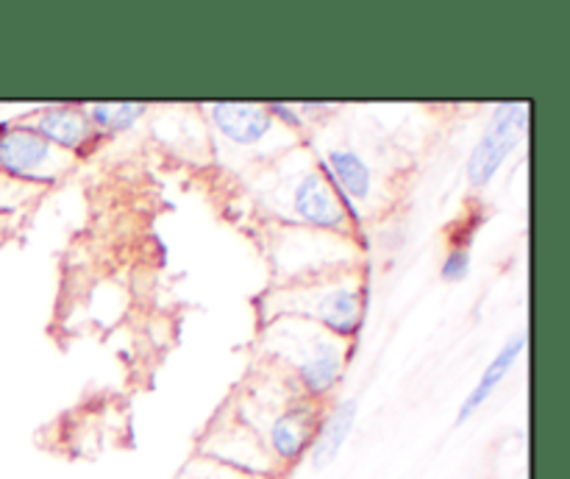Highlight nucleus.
<instances>
[{
  "mask_svg": "<svg viewBox=\"0 0 570 479\" xmlns=\"http://www.w3.org/2000/svg\"><path fill=\"white\" fill-rule=\"evenodd\" d=\"M267 345L295 373V384L309 399L332 393L348 360V340L301 317H273L267 323Z\"/></svg>",
  "mask_w": 570,
  "mask_h": 479,
  "instance_id": "1",
  "label": "nucleus"
},
{
  "mask_svg": "<svg viewBox=\"0 0 570 479\" xmlns=\"http://www.w3.org/2000/svg\"><path fill=\"white\" fill-rule=\"evenodd\" d=\"M278 293L271 317H301L343 340L356 338L365 321V282L354 273H332Z\"/></svg>",
  "mask_w": 570,
  "mask_h": 479,
  "instance_id": "2",
  "label": "nucleus"
},
{
  "mask_svg": "<svg viewBox=\"0 0 570 479\" xmlns=\"http://www.w3.org/2000/svg\"><path fill=\"white\" fill-rule=\"evenodd\" d=\"M243 423H248L265 440L273 460L284 468L295 466L309 451L321 416L309 404V395L298 390V393H284L282 401L276 395H259V418Z\"/></svg>",
  "mask_w": 570,
  "mask_h": 479,
  "instance_id": "3",
  "label": "nucleus"
},
{
  "mask_svg": "<svg viewBox=\"0 0 570 479\" xmlns=\"http://www.w3.org/2000/svg\"><path fill=\"white\" fill-rule=\"evenodd\" d=\"M70 165L72 156L53 148L28 123L0 126V176L26 184V187L28 184H53Z\"/></svg>",
  "mask_w": 570,
  "mask_h": 479,
  "instance_id": "4",
  "label": "nucleus"
},
{
  "mask_svg": "<svg viewBox=\"0 0 570 479\" xmlns=\"http://www.w3.org/2000/svg\"><path fill=\"white\" fill-rule=\"evenodd\" d=\"M289 209L301 226L323 234H348L351 223L360 221V215L340 195L323 165L295 178L289 187Z\"/></svg>",
  "mask_w": 570,
  "mask_h": 479,
  "instance_id": "5",
  "label": "nucleus"
},
{
  "mask_svg": "<svg viewBox=\"0 0 570 479\" xmlns=\"http://www.w3.org/2000/svg\"><path fill=\"white\" fill-rule=\"evenodd\" d=\"M529 131V104L512 100V104L495 106L493 117H490L488 128L473 145L471 156H468V184L476 189L488 187L495 178V173L504 167L512 150L523 143Z\"/></svg>",
  "mask_w": 570,
  "mask_h": 479,
  "instance_id": "6",
  "label": "nucleus"
},
{
  "mask_svg": "<svg viewBox=\"0 0 570 479\" xmlns=\"http://www.w3.org/2000/svg\"><path fill=\"white\" fill-rule=\"evenodd\" d=\"M200 457H209V460L220 462V466L234 468L239 473H248V477H276L282 471L273 454L267 451L265 440L237 418L228 427H215L206 440L200 443Z\"/></svg>",
  "mask_w": 570,
  "mask_h": 479,
  "instance_id": "7",
  "label": "nucleus"
},
{
  "mask_svg": "<svg viewBox=\"0 0 570 479\" xmlns=\"http://www.w3.org/2000/svg\"><path fill=\"white\" fill-rule=\"evenodd\" d=\"M28 126H31L39 137L48 139L53 148L65 150V154L70 156L81 154V150L98 137L87 109H81V106H50V109L39 111Z\"/></svg>",
  "mask_w": 570,
  "mask_h": 479,
  "instance_id": "8",
  "label": "nucleus"
},
{
  "mask_svg": "<svg viewBox=\"0 0 570 479\" xmlns=\"http://www.w3.org/2000/svg\"><path fill=\"white\" fill-rule=\"evenodd\" d=\"M209 117L217 131L237 148L265 143L276 126L267 104H212Z\"/></svg>",
  "mask_w": 570,
  "mask_h": 479,
  "instance_id": "9",
  "label": "nucleus"
},
{
  "mask_svg": "<svg viewBox=\"0 0 570 479\" xmlns=\"http://www.w3.org/2000/svg\"><path fill=\"white\" fill-rule=\"evenodd\" d=\"M527 343H529L527 329H521V332H515L512 338L504 340V345L495 351V356L488 362V368H484V373L479 377V382L473 384V390L465 395V401L460 404V412H456V427H462V423L471 421V418L476 416L484 404H488L490 395L499 390V384L510 377V371L515 368V362L521 360V354L527 351Z\"/></svg>",
  "mask_w": 570,
  "mask_h": 479,
  "instance_id": "10",
  "label": "nucleus"
},
{
  "mask_svg": "<svg viewBox=\"0 0 570 479\" xmlns=\"http://www.w3.org/2000/svg\"><path fill=\"white\" fill-rule=\"evenodd\" d=\"M356 418H360V401H356L354 395L337 401V404L321 418L309 451H306V454H309V466L315 468V471H326V468L337 460L343 446L348 443L351 432H354Z\"/></svg>",
  "mask_w": 570,
  "mask_h": 479,
  "instance_id": "11",
  "label": "nucleus"
},
{
  "mask_svg": "<svg viewBox=\"0 0 570 479\" xmlns=\"http://www.w3.org/2000/svg\"><path fill=\"white\" fill-rule=\"evenodd\" d=\"M321 165L326 167L328 178H332L334 187L340 189V195L348 201L351 209L356 212V204H365V201L371 198L373 173L371 167H367V162L362 159L354 148L334 145V148L326 150ZM356 215H360V212H356Z\"/></svg>",
  "mask_w": 570,
  "mask_h": 479,
  "instance_id": "12",
  "label": "nucleus"
},
{
  "mask_svg": "<svg viewBox=\"0 0 570 479\" xmlns=\"http://www.w3.org/2000/svg\"><path fill=\"white\" fill-rule=\"evenodd\" d=\"M98 134H122L137 126L139 117L145 115L142 104H92L87 109Z\"/></svg>",
  "mask_w": 570,
  "mask_h": 479,
  "instance_id": "13",
  "label": "nucleus"
},
{
  "mask_svg": "<svg viewBox=\"0 0 570 479\" xmlns=\"http://www.w3.org/2000/svg\"><path fill=\"white\" fill-rule=\"evenodd\" d=\"M176 479H271V477H248V473H239L234 468L220 466V462L209 460V457H198V460L189 462Z\"/></svg>",
  "mask_w": 570,
  "mask_h": 479,
  "instance_id": "14",
  "label": "nucleus"
},
{
  "mask_svg": "<svg viewBox=\"0 0 570 479\" xmlns=\"http://www.w3.org/2000/svg\"><path fill=\"white\" fill-rule=\"evenodd\" d=\"M468 273H471V248H465V245H456V248H451L449 254H445L443 265H440V276H443V282H465Z\"/></svg>",
  "mask_w": 570,
  "mask_h": 479,
  "instance_id": "15",
  "label": "nucleus"
},
{
  "mask_svg": "<svg viewBox=\"0 0 570 479\" xmlns=\"http://www.w3.org/2000/svg\"><path fill=\"white\" fill-rule=\"evenodd\" d=\"M22 198H26V184H17L11 178L0 176V212L11 209Z\"/></svg>",
  "mask_w": 570,
  "mask_h": 479,
  "instance_id": "16",
  "label": "nucleus"
}]
</instances>
